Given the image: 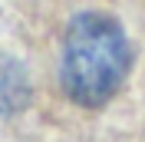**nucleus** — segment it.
<instances>
[{"label": "nucleus", "instance_id": "f257e3e1", "mask_svg": "<svg viewBox=\"0 0 145 142\" xmlns=\"http://www.w3.org/2000/svg\"><path fill=\"white\" fill-rule=\"evenodd\" d=\"M132 66L125 30L109 13H76L63 36V60H59V83L66 96L86 109L106 106L125 83Z\"/></svg>", "mask_w": 145, "mask_h": 142}, {"label": "nucleus", "instance_id": "f03ea898", "mask_svg": "<svg viewBox=\"0 0 145 142\" xmlns=\"http://www.w3.org/2000/svg\"><path fill=\"white\" fill-rule=\"evenodd\" d=\"M30 103V76L23 63L0 53V119L17 116Z\"/></svg>", "mask_w": 145, "mask_h": 142}]
</instances>
